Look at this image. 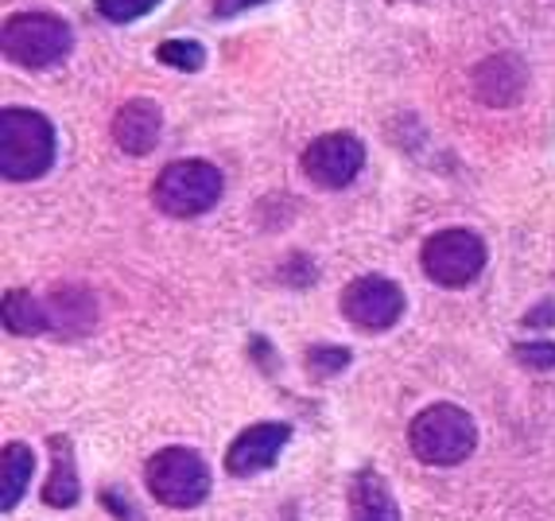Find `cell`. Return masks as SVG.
<instances>
[{
    "label": "cell",
    "instance_id": "6da1fadb",
    "mask_svg": "<svg viewBox=\"0 0 555 521\" xmlns=\"http://www.w3.org/2000/svg\"><path fill=\"white\" fill-rule=\"evenodd\" d=\"M55 164V125L36 110L0 113V171L9 183H28Z\"/></svg>",
    "mask_w": 555,
    "mask_h": 521
},
{
    "label": "cell",
    "instance_id": "7a4b0ae2",
    "mask_svg": "<svg viewBox=\"0 0 555 521\" xmlns=\"http://www.w3.org/2000/svg\"><path fill=\"white\" fill-rule=\"evenodd\" d=\"M474 444H478L474 417L447 401L424 409L408 424V447L427 467H459L463 459H470Z\"/></svg>",
    "mask_w": 555,
    "mask_h": 521
},
{
    "label": "cell",
    "instance_id": "3957f363",
    "mask_svg": "<svg viewBox=\"0 0 555 521\" xmlns=\"http://www.w3.org/2000/svg\"><path fill=\"white\" fill-rule=\"evenodd\" d=\"M4 59L24 71H47V66H59L70 47H75V31L70 24L51 12H24V16H12L4 24Z\"/></svg>",
    "mask_w": 555,
    "mask_h": 521
},
{
    "label": "cell",
    "instance_id": "277c9868",
    "mask_svg": "<svg viewBox=\"0 0 555 521\" xmlns=\"http://www.w3.org/2000/svg\"><path fill=\"white\" fill-rule=\"evenodd\" d=\"M152 199L171 218H198L222 199V171L206 160H176L156 176Z\"/></svg>",
    "mask_w": 555,
    "mask_h": 521
},
{
    "label": "cell",
    "instance_id": "5b68a950",
    "mask_svg": "<svg viewBox=\"0 0 555 521\" xmlns=\"http://www.w3.org/2000/svg\"><path fill=\"white\" fill-rule=\"evenodd\" d=\"M144 483L171 510H195L210 494V467L191 447H164L144 467Z\"/></svg>",
    "mask_w": 555,
    "mask_h": 521
},
{
    "label": "cell",
    "instance_id": "8992f818",
    "mask_svg": "<svg viewBox=\"0 0 555 521\" xmlns=\"http://www.w3.org/2000/svg\"><path fill=\"white\" fill-rule=\"evenodd\" d=\"M420 260L439 289H466L486 269V242L474 230H439L424 242Z\"/></svg>",
    "mask_w": 555,
    "mask_h": 521
},
{
    "label": "cell",
    "instance_id": "52a82bcc",
    "mask_svg": "<svg viewBox=\"0 0 555 521\" xmlns=\"http://www.w3.org/2000/svg\"><path fill=\"white\" fill-rule=\"evenodd\" d=\"M343 316L361 331H389L404 316V292L389 277H358L343 292Z\"/></svg>",
    "mask_w": 555,
    "mask_h": 521
},
{
    "label": "cell",
    "instance_id": "ba28073f",
    "mask_svg": "<svg viewBox=\"0 0 555 521\" xmlns=\"http://www.w3.org/2000/svg\"><path fill=\"white\" fill-rule=\"evenodd\" d=\"M365 164V149L361 140L350 137V132H326V137L311 140L304 152V171L315 187H326V191H338V187L353 183Z\"/></svg>",
    "mask_w": 555,
    "mask_h": 521
},
{
    "label": "cell",
    "instance_id": "9c48e42d",
    "mask_svg": "<svg viewBox=\"0 0 555 521\" xmlns=\"http://www.w3.org/2000/svg\"><path fill=\"white\" fill-rule=\"evenodd\" d=\"M287 436H292V429H287V424H276V420L253 424V429H245L230 444V452H225V471L237 475V479H249V475H260V471H269V467L280 459V452H284Z\"/></svg>",
    "mask_w": 555,
    "mask_h": 521
},
{
    "label": "cell",
    "instance_id": "30bf717a",
    "mask_svg": "<svg viewBox=\"0 0 555 521\" xmlns=\"http://www.w3.org/2000/svg\"><path fill=\"white\" fill-rule=\"evenodd\" d=\"M159 132H164V117L149 98H137V102L120 105L117 117H113V140L129 156H149L159 144Z\"/></svg>",
    "mask_w": 555,
    "mask_h": 521
},
{
    "label": "cell",
    "instance_id": "8fae6325",
    "mask_svg": "<svg viewBox=\"0 0 555 521\" xmlns=\"http://www.w3.org/2000/svg\"><path fill=\"white\" fill-rule=\"evenodd\" d=\"M528 86L525 63L517 55H493L474 71V90L486 105H513Z\"/></svg>",
    "mask_w": 555,
    "mask_h": 521
},
{
    "label": "cell",
    "instance_id": "7c38bea8",
    "mask_svg": "<svg viewBox=\"0 0 555 521\" xmlns=\"http://www.w3.org/2000/svg\"><path fill=\"white\" fill-rule=\"evenodd\" d=\"M43 304H47V323H51V331L66 339L86 335L93 327V319H98V304H93L90 292L78 289V284H59Z\"/></svg>",
    "mask_w": 555,
    "mask_h": 521
},
{
    "label": "cell",
    "instance_id": "4fadbf2b",
    "mask_svg": "<svg viewBox=\"0 0 555 521\" xmlns=\"http://www.w3.org/2000/svg\"><path fill=\"white\" fill-rule=\"evenodd\" d=\"M47 447H51V475H47V486H43V503L55 506V510H66V506H75L78 494H82L78 467H75V447H70L66 436H51Z\"/></svg>",
    "mask_w": 555,
    "mask_h": 521
},
{
    "label": "cell",
    "instance_id": "5bb4252c",
    "mask_svg": "<svg viewBox=\"0 0 555 521\" xmlns=\"http://www.w3.org/2000/svg\"><path fill=\"white\" fill-rule=\"evenodd\" d=\"M31 471H36V456L28 444H16V440L4 444V452H0V510L4 513L16 510V503L28 491Z\"/></svg>",
    "mask_w": 555,
    "mask_h": 521
},
{
    "label": "cell",
    "instance_id": "9a60e30c",
    "mask_svg": "<svg viewBox=\"0 0 555 521\" xmlns=\"http://www.w3.org/2000/svg\"><path fill=\"white\" fill-rule=\"evenodd\" d=\"M4 331L9 335H43V331H51L47 304L31 292H9L4 296Z\"/></svg>",
    "mask_w": 555,
    "mask_h": 521
},
{
    "label": "cell",
    "instance_id": "2e32d148",
    "mask_svg": "<svg viewBox=\"0 0 555 521\" xmlns=\"http://www.w3.org/2000/svg\"><path fill=\"white\" fill-rule=\"evenodd\" d=\"M353 513H358V521H397V506H392L389 491L373 475H361L353 483Z\"/></svg>",
    "mask_w": 555,
    "mask_h": 521
},
{
    "label": "cell",
    "instance_id": "e0dca14e",
    "mask_svg": "<svg viewBox=\"0 0 555 521\" xmlns=\"http://www.w3.org/2000/svg\"><path fill=\"white\" fill-rule=\"evenodd\" d=\"M156 59L167 66H176V71H183V75H195V71H203L206 51L195 39H167V43L156 47Z\"/></svg>",
    "mask_w": 555,
    "mask_h": 521
},
{
    "label": "cell",
    "instance_id": "ac0fdd59",
    "mask_svg": "<svg viewBox=\"0 0 555 521\" xmlns=\"http://www.w3.org/2000/svg\"><path fill=\"white\" fill-rule=\"evenodd\" d=\"M346 366H350V351H343V346H311L307 351V373L311 378H334Z\"/></svg>",
    "mask_w": 555,
    "mask_h": 521
},
{
    "label": "cell",
    "instance_id": "d6986e66",
    "mask_svg": "<svg viewBox=\"0 0 555 521\" xmlns=\"http://www.w3.org/2000/svg\"><path fill=\"white\" fill-rule=\"evenodd\" d=\"M93 4H98V12H102L105 20H113V24H129V20L149 16L159 0H93Z\"/></svg>",
    "mask_w": 555,
    "mask_h": 521
},
{
    "label": "cell",
    "instance_id": "ffe728a7",
    "mask_svg": "<svg viewBox=\"0 0 555 521\" xmlns=\"http://www.w3.org/2000/svg\"><path fill=\"white\" fill-rule=\"evenodd\" d=\"M517 363L532 366V370H552L555 366V343H520Z\"/></svg>",
    "mask_w": 555,
    "mask_h": 521
},
{
    "label": "cell",
    "instance_id": "44dd1931",
    "mask_svg": "<svg viewBox=\"0 0 555 521\" xmlns=\"http://www.w3.org/2000/svg\"><path fill=\"white\" fill-rule=\"evenodd\" d=\"M264 4V0H214V16H237V12H249Z\"/></svg>",
    "mask_w": 555,
    "mask_h": 521
},
{
    "label": "cell",
    "instance_id": "7402d4cb",
    "mask_svg": "<svg viewBox=\"0 0 555 521\" xmlns=\"http://www.w3.org/2000/svg\"><path fill=\"white\" fill-rule=\"evenodd\" d=\"M102 503H105V510H117L125 521H144V518H132V513L125 510V498H120L117 491H102Z\"/></svg>",
    "mask_w": 555,
    "mask_h": 521
}]
</instances>
